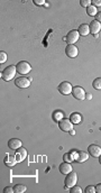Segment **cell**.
<instances>
[{"instance_id":"31","label":"cell","mask_w":101,"mask_h":193,"mask_svg":"<svg viewBox=\"0 0 101 193\" xmlns=\"http://www.w3.org/2000/svg\"><path fill=\"white\" fill-rule=\"evenodd\" d=\"M95 192H97V193H101V184H98V185L95 187Z\"/></svg>"},{"instance_id":"8","label":"cell","mask_w":101,"mask_h":193,"mask_svg":"<svg viewBox=\"0 0 101 193\" xmlns=\"http://www.w3.org/2000/svg\"><path fill=\"white\" fill-rule=\"evenodd\" d=\"M79 37H80V34L78 31H71L69 34L66 35V37L64 38V41H66V43L69 44H73L77 43L79 41Z\"/></svg>"},{"instance_id":"3","label":"cell","mask_w":101,"mask_h":193,"mask_svg":"<svg viewBox=\"0 0 101 193\" xmlns=\"http://www.w3.org/2000/svg\"><path fill=\"white\" fill-rule=\"evenodd\" d=\"M77 181H78V174L75 172H71L69 174L66 175V178H65L64 181V184H65V187H73L75 184H77Z\"/></svg>"},{"instance_id":"17","label":"cell","mask_w":101,"mask_h":193,"mask_svg":"<svg viewBox=\"0 0 101 193\" xmlns=\"http://www.w3.org/2000/svg\"><path fill=\"white\" fill-rule=\"evenodd\" d=\"M70 120L72 121V124L78 125V124H80V122H81V120H82V117H81V115H80V113H78V112H73V113L70 116Z\"/></svg>"},{"instance_id":"34","label":"cell","mask_w":101,"mask_h":193,"mask_svg":"<svg viewBox=\"0 0 101 193\" xmlns=\"http://www.w3.org/2000/svg\"><path fill=\"white\" fill-rule=\"evenodd\" d=\"M70 134L72 135V136H73V135H75V130H73V129H72V130L70 131Z\"/></svg>"},{"instance_id":"4","label":"cell","mask_w":101,"mask_h":193,"mask_svg":"<svg viewBox=\"0 0 101 193\" xmlns=\"http://www.w3.org/2000/svg\"><path fill=\"white\" fill-rule=\"evenodd\" d=\"M32 83V78H26V76H19L18 79L15 80L16 87L20 88V89H26V88H29Z\"/></svg>"},{"instance_id":"6","label":"cell","mask_w":101,"mask_h":193,"mask_svg":"<svg viewBox=\"0 0 101 193\" xmlns=\"http://www.w3.org/2000/svg\"><path fill=\"white\" fill-rule=\"evenodd\" d=\"M58 127L63 131H71L73 129V124L70 119H62L58 121Z\"/></svg>"},{"instance_id":"26","label":"cell","mask_w":101,"mask_h":193,"mask_svg":"<svg viewBox=\"0 0 101 193\" xmlns=\"http://www.w3.org/2000/svg\"><path fill=\"white\" fill-rule=\"evenodd\" d=\"M84 192L86 193H95V187H93V185H89V187H86Z\"/></svg>"},{"instance_id":"5","label":"cell","mask_w":101,"mask_h":193,"mask_svg":"<svg viewBox=\"0 0 101 193\" xmlns=\"http://www.w3.org/2000/svg\"><path fill=\"white\" fill-rule=\"evenodd\" d=\"M58 91H60L62 94L67 96V94L72 93V91H73V87H72V84H71L70 82L64 81L58 85Z\"/></svg>"},{"instance_id":"24","label":"cell","mask_w":101,"mask_h":193,"mask_svg":"<svg viewBox=\"0 0 101 193\" xmlns=\"http://www.w3.org/2000/svg\"><path fill=\"white\" fill-rule=\"evenodd\" d=\"M80 3H81V6H82V7H86V8H88L89 6H91L92 1H91V0H81V1H80Z\"/></svg>"},{"instance_id":"35","label":"cell","mask_w":101,"mask_h":193,"mask_svg":"<svg viewBox=\"0 0 101 193\" xmlns=\"http://www.w3.org/2000/svg\"><path fill=\"white\" fill-rule=\"evenodd\" d=\"M99 162H100V164H101V155L99 156Z\"/></svg>"},{"instance_id":"33","label":"cell","mask_w":101,"mask_h":193,"mask_svg":"<svg viewBox=\"0 0 101 193\" xmlns=\"http://www.w3.org/2000/svg\"><path fill=\"white\" fill-rule=\"evenodd\" d=\"M86 99L91 100V99H92V94H86Z\"/></svg>"},{"instance_id":"2","label":"cell","mask_w":101,"mask_h":193,"mask_svg":"<svg viewBox=\"0 0 101 193\" xmlns=\"http://www.w3.org/2000/svg\"><path fill=\"white\" fill-rule=\"evenodd\" d=\"M16 68H17V72H18L19 74H28L29 72L32 71V66L31 64L28 62H26V61H20V62H18V64L16 65Z\"/></svg>"},{"instance_id":"7","label":"cell","mask_w":101,"mask_h":193,"mask_svg":"<svg viewBox=\"0 0 101 193\" xmlns=\"http://www.w3.org/2000/svg\"><path fill=\"white\" fill-rule=\"evenodd\" d=\"M72 94H73L74 98H75V99H78V100H84V99H86V96L84 89H83L82 87H79V85L73 88Z\"/></svg>"},{"instance_id":"28","label":"cell","mask_w":101,"mask_h":193,"mask_svg":"<svg viewBox=\"0 0 101 193\" xmlns=\"http://www.w3.org/2000/svg\"><path fill=\"white\" fill-rule=\"evenodd\" d=\"M12 192H15V190L11 187H7L3 189V193H12Z\"/></svg>"},{"instance_id":"25","label":"cell","mask_w":101,"mask_h":193,"mask_svg":"<svg viewBox=\"0 0 101 193\" xmlns=\"http://www.w3.org/2000/svg\"><path fill=\"white\" fill-rule=\"evenodd\" d=\"M71 193H82V189L80 187L74 185L73 187H71Z\"/></svg>"},{"instance_id":"21","label":"cell","mask_w":101,"mask_h":193,"mask_svg":"<svg viewBox=\"0 0 101 193\" xmlns=\"http://www.w3.org/2000/svg\"><path fill=\"white\" fill-rule=\"evenodd\" d=\"M14 190H15L16 193H24V192H26L27 187H25L24 184H17V185L14 187Z\"/></svg>"},{"instance_id":"10","label":"cell","mask_w":101,"mask_h":193,"mask_svg":"<svg viewBox=\"0 0 101 193\" xmlns=\"http://www.w3.org/2000/svg\"><path fill=\"white\" fill-rule=\"evenodd\" d=\"M23 143L20 139H17V138H11V139L8 142V147L12 150H17L22 147Z\"/></svg>"},{"instance_id":"19","label":"cell","mask_w":101,"mask_h":193,"mask_svg":"<svg viewBox=\"0 0 101 193\" xmlns=\"http://www.w3.org/2000/svg\"><path fill=\"white\" fill-rule=\"evenodd\" d=\"M17 162H18V161L16 159V157H11V156H8V155H7L6 159H5V164H6L8 167H12Z\"/></svg>"},{"instance_id":"14","label":"cell","mask_w":101,"mask_h":193,"mask_svg":"<svg viewBox=\"0 0 101 193\" xmlns=\"http://www.w3.org/2000/svg\"><path fill=\"white\" fill-rule=\"evenodd\" d=\"M90 33L92 34H98L99 31H101V23H99L98 20H92V23L90 24Z\"/></svg>"},{"instance_id":"9","label":"cell","mask_w":101,"mask_h":193,"mask_svg":"<svg viewBox=\"0 0 101 193\" xmlns=\"http://www.w3.org/2000/svg\"><path fill=\"white\" fill-rule=\"evenodd\" d=\"M65 53L71 59H74V57H77L78 54H79V50H78V47L73 44H69L65 48Z\"/></svg>"},{"instance_id":"23","label":"cell","mask_w":101,"mask_h":193,"mask_svg":"<svg viewBox=\"0 0 101 193\" xmlns=\"http://www.w3.org/2000/svg\"><path fill=\"white\" fill-rule=\"evenodd\" d=\"M92 87L95 88V90H101V78L95 79V81L92 82Z\"/></svg>"},{"instance_id":"15","label":"cell","mask_w":101,"mask_h":193,"mask_svg":"<svg viewBox=\"0 0 101 193\" xmlns=\"http://www.w3.org/2000/svg\"><path fill=\"white\" fill-rule=\"evenodd\" d=\"M16 159L18 161V162H23L26 157H27V150H26V148H24V147H20L18 150H17V153H16Z\"/></svg>"},{"instance_id":"12","label":"cell","mask_w":101,"mask_h":193,"mask_svg":"<svg viewBox=\"0 0 101 193\" xmlns=\"http://www.w3.org/2000/svg\"><path fill=\"white\" fill-rule=\"evenodd\" d=\"M89 159V154L86 152H75V161L79 163L86 162Z\"/></svg>"},{"instance_id":"13","label":"cell","mask_w":101,"mask_h":193,"mask_svg":"<svg viewBox=\"0 0 101 193\" xmlns=\"http://www.w3.org/2000/svg\"><path fill=\"white\" fill-rule=\"evenodd\" d=\"M72 171H73V167L71 166L70 163L64 162V163H62L61 165H60V172H61L62 174L67 175L69 173H71Z\"/></svg>"},{"instance_id":"18","label":"cell","mask_w":101,"mask_h":193,"mask_svg":"<svg viewBox=\"0 0 101 193\" xmlns=\"http://www.w3.org/2000/svg\"><path fill=\"white\" fill-rule=\"evenodd\" d=\"M75 152H77V150H73V152L64 154V156H63L64 162L71 163V162H73V161H75Z\"/></svg>"},{"instance_id":"29","label":"cell","mask_w":101,"mask_h":193,"mask_svg":"<svg viewBox=\"0 0 101 193\" xmlns=\"http://www.w3.org/2000/svg\"><path fill=\"white\" fill-rule=\"evenodd\" d=\"M34 3L40 6V5H46V1L45 0H34Z\"/></svg>"},{"instance_id":"27","label":"cell","mask_w":101,"mask_h":193,"mask_svg":"<svg viewBox=\"0 0 101 193\" xmlns=\"http://www.w3.org/2000/svg\"><path fill=\"white\" fill-rule=\"evenodd\" d=\"M6 61H7V54L1 51V53H0V63H5Z\"/></svg>"},{"instance_id":"11","label":"cell","mask_w":101,"mask_h":193,"mask_svg":"<svg viewBox=\"0 0 101 193\" xmlns=\"http://www.w3.org/2000/svg\"><path fill=\"white\" fill-rule=\"evenodd\" d=\"M88 150L89 153L92 155V157H99L101 155V147L98 146V145H95V144H92L88 147Z\"/></svg>"},{"instance_id":"1","label":"cell","mask_w":101,"mask_h":193,"mask_svg":"<svg viewBox=\"0 0 101 193\" xmlns=\"http://www.w3.org/2000/svg\"><path fill=\"white\" fill-rule=\"evenodd\" d=\"M16 72H17V68H16L15 65L7 66L6 69L2 71V73H1V78H2V80H5V81H10L11 79L15 78Z\"/></svg>"},{"instance_id":"22","label":"cell","mask_w":101,"mask_h":193,"mask_svg":"<svg viewBox=\"0 0 101 193\" xmlns=\"http://www.w3.org/2000/svg\"><path fill=\"white\" fill-rule=\"evenodd\" d=\"M53 119L55 120V121H60L62 119H64V115H63V112L62 111H54L53 113Z\"/></svg>"},{"instance_id":"30","label":"cell","mask_w":101,"mask_h":193,"mask_svg":"<svg viewBox=\"0 0 101 193\" xmlns=\"http://www.w3.org/2000/svg\"><path fill=\"white\" fill-rule=\"evenodd\" d=\"M92 5L95 7H101V0H92Z\"/></svg>"},{"instance_id":"32","label":"cell","mask_w":101,"mask_h":193,"mask_svg":"<svg viewBox=\"0 0 101 193\" xmlns=\"http://www.w3.org/2000/svg\"><path fill=\"white\" fill-rule=\"evenodd\" d=\"M95 18H97V20H98L99 23H101V11H100V13L97 14V16H95Z\"/></svg>"},{"instance_id":"16","label":"cell","mask_w":101,"mask_h":193,"mask_svg":"<svg viewBox=\"0 0 101 193\" xmlns=\"http://www.w3.org/2000/svg\"><path fill=\"white\" fill-rule=\"evenodd\" d=\"M78 31L81 36H88L90 34V26L86 25V24H82V25H80Z\"/></svg>"},{"instance_id":"20","label":"cell","mask_w":101,"mask_h":193,"mask_svg":"<svg viewBox=\"0 0 101 193\" xmlns=\"http://www.w3.org/2000/svg\"><path fill=\"white\" fill-rule=\"evenodd\" d=\"M86 14H88V16H91V17H93V16H97V14H98L97 7H95L93 5L89 6L88 8H86Z\"/></svg>"}]
</instances>
